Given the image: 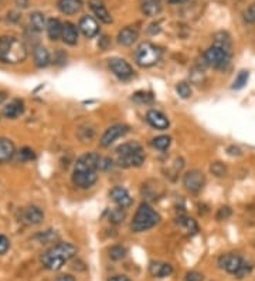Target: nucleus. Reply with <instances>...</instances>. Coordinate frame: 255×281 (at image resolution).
<instances>
[{
	"instance_id": "6ab92c4d",
	"label": "nucleus",
	"mask_w": 255,
	"mask_h": 281,
	"mask_svg": "<svg viewBox=\"0 0 255 281\" xmlns=\"http://www.w3.org/2000/svg\"><path fill=\"white\" fill-rule=\"evenodd\" d=\"M139 37V31L133 27H125L118 34V43L122 46H132L133 43Z\"/></svg>"
},
{
	"instance_id": "4468645a",
	"label": "nucleus",
	"mask_w": 255,
	"mask_h": 281,
	"mask_svg": "<svg viewBox=\"0 0 255 281\" xmlns=\"http://www.w3.org/2000/svg\"><path fill=\"white\" fill-rule=\"evenodd\" d=\"M78 27H80L81 33L84 34L85 37L88 38L95 37V36L99 33V26H98L96 20H95L94 17H91V16H84V17H81Z\"/></svg>"
},
{
	"instance_id": "b1692460",
	"label": "nucleus",
	"mask_w": 255,
	"mask_h": 281,
	"mask_svg": "<svg viewBox=\"0 0 255 281\" xmlns=\"http://www.w3.org/2000/svg\"><path fill=\"white\" fill-rule=\"evenodd\" d=\"M47 34L48 37L51 38L53 41L60 40L63 36V24L60 23L58 19H50L47 21Z\"/></svg>"
},
{
	"instance_id": "c9c22d12",
	"label": "nucleus",
	"mask_w": 255,
	"mask_h": 281,
	"mask_svg": "<svg viewBox=\"0 0 255 281\" xmlns=\"http://www.w3.org/2000/svg\"><path fill=\"white\" fill-rule=\"evenodd\" d=\"M34 158H36V155H34L33 149H30V148H23V149L20 150V159L21 160H33Z\"/></svg>"
},
{
	"instance_id": "dca6fc26",
	"label": "nucleus",
	"mask_w": 255,
	"mask_h": 281,
	"mask_svg": "<svg viewBox=\"0 0 255 281\" xmlns=\"http://www.w3.org/2000/svg\"><path fill=\"white\" fill-rule=\"evenodd\" d=\"M16 153L14 143L7 138H0V163L9 162Z\"/></svg>"
},
{
	"instance_id": "f03ea898",
	"label": "nucleus",
	"mask_w": 255,
	"mask_h": 281,
	"mask_svg": "<svg viewBox=\"0 0 255 281\" xmlns=\"http://www.w3.org/2000/svg\"><path fill=\"white\" fill-rule=\"evenodd\" d=\"M76 254L77 247L74 244L58 243L53 246L51 249H48L47 252L41 256V263L47 270L56 272V270H60L71 259H74Z\"/></svg>"
},
{
	"instance_id": "4be33fe9",
	"label": "nucleus",
	"mask_w": 255,
	"mask_h": 281,
	"mask_svg": "<svg viewBox=\"0 0 255 281\" xmlns=\"http://www.w3.org/2000/svg\"><path fill=\"white\" fill-rule=\"evenodd\" d=\"M24 220L28 225H40L44 220V212L37 206H30L24 212Z\"/></svg>"
},
{
	"instance_id": "ddd939ff",
	"label": "nucleus",
	"mask_w": 255,
	"mask_h": 281,
	"mask_svg": "<svg viewBox=\"0 0 255 281\" xmlns=\"http://www.w3.org/2000/svg\"><path fill=\"white\" fill-rule=\"evenodd\" d=\"M109 195H111V199L116 203V206L123 207V209L129 207L133 203L132 197L129 195V192L122 186L113 187Z\"/></svg>"
},
{
	"instance_id": "37998d69",
	"label": "nucleus",
	"mask_w": 255,
	"mask_h": 281,
	"mask_svg": "<svg viewBox=\"0 0 255 281\" xmlns=\"http://www.w3.org/2000/svg\"><path fill=\"white\" fill-rule=\"evenodd\" d=\"M16 3L19 4V7H23V9H26L28 6V0H16Z\"/></svg>"
},
{
	"instance_id": "39448f33",
	"label": "nucleus",
	"mask_w": 255,
	"mask_h": 281,
	"mask_svg": "<svg viewBox=\"0 0 255 281\" xmlns=\"http://www.w3.org/2000/svg\"><path fill=\"white\" fill-rule=\"evenodd\" d=\"M159 222H161L159 213L148 203H142L135 213L131 229L135 233H142V232H146L152 227H155Z\"/></svg>"
},
{
	"instance_id": "58836bf2",
	"label": "nucleus",
	"mask_w": 255,
	"mask_h": 281,
	"mask_svg": "<svg viewBox=\"0 0 255 281\" xmlns=\"http://www.w3.org/2000/svg\"><path fill=\"white\" fill-rule=\"evenodd\" d=\"M204 280V277H203V274H200L197 272H190L186 274V281H203Z\"/></svg>"
},
{
	"instance_id": "f704fd0d",
	"label": "nucleus",
	"mask_w": 255,
	"mask_h": 281,
	"mask_svg": "<svg viewBox=\"0 0 255 281\" xmlns=\"http://www.w3.org/2000/svg\"><path fill=\"white\" fill-rule=\"evenodd\" d=\"M244 20H246L247 23H250V24H254L255 23V3L254 4H251V6L244 11Z\"/></svg>"
},
{
	"instance_id": "423d86ee",
	"label": "nucleus",
	"mask_w": 255,
	"mask_h": 281,
	"mask_svg": "<svg viewBox=\"0 0 255 281\" xmlns=\"http://www.w3.org/2000/svg\"><path fill=\"white\" fill-rule=\"evenodd\" d=\"M231 56L233 53L228 51V50H224L221 47L218 46H213L208 48L207 51L204 53V60L207 63L208 66L216 68V70H227L230 63H231Z\"/></svg>"
},
{
	"instance_id": "e433bc0d",
	"label": "nucleus",
	"mask_w": 255,
	"mask_h": 281,
	"mask_svg": "<svg viewBox=\"0 0 255 281\" xmlns=\"http://www.w3.org/2000/svg\"><path fill=\"white\" fill-rule=\"evenodd\" d=\"M133 100L141 101V103H151L152 100H153V97L149 93H136L133 95Z\"/></svg>"
},
{
	"instance_id": "c03bdc74",
	"label": "nucleus",
	"mask_w": 255,
	"mask_h": 281,
	"mask_svg": "<svg viewBox=\"0 0 255 281\" xmlns=\"http://www.w3.org/2000/svg\"><path fill=\"white\" fill-rule=\"evenodd\" d=\"M168 3H171V4H176V3H183V1H186V0H166Z\"/></svg>"
},
{
	"instance_id": "ea45409f",
	"label": "nucleus",
	"mask_w": 255,
	"mask_h": 281,
	"mask_svg": "<svg viewBox=\"0 0 255 281\" xmlns=\"http://www.w3.org/2000/svg\"><path fill=\"white\" fill-rule=\"evenodd\" d=\"M109 168H112V159H109V158H101V160H99V169H101V170H108Z\"/></svg>"
},
{
	"instance_id": "412c9836",
	"label": "nucleus",
	"mask_w": 255,
	"mask_h": 281,
	"mask_svg": "<svg viewBox=\"0 0 255 281\" xmlns=\"http://www.w3.org/2000/svg\"><path fill=\"white\" fill-rule=\"evenodd\" d=\"M61 38L64 40V43L70 44V46H76L78 43V30H77V27L73 23L67 21V23L63 24V36H61Z\"/></svg>"
},
{
	"instance_id": "9b49d317",
	"label": "nucleus",
	"mask_w": 255,
	"mask_h": 281,
	"mask_svg": "<svg viewBox=\"0 0 255 281\" xmlns=\"http://www.w3.org/2000/svg\"><path fill=\"white\" fill-rule=\"evenodd\" d=\"M243 262H244V260H243L240 256L228 253V254H224V256H221V257L218 259V266H220L223 270H226L227 273L236 274V273L240 270V267H241Z\"/></svg>"
},
{
	"instance_id": "393cba45",
	"label": "nucleus",
	"mask_w": 255,
	"mask_h": 281,
	"mask_svg": "<svg viewBox=\"0 0 255 281\" xmlns=\"http://www.w3.org/2000/svg\"><path fill=\"white\" fill-rule=\"evenodd\" d=\"M161 10V0H143V3H142V11H143L146 16H149V17H153V16L159 14Z\"/></svg>"
},
{
	"instance_id": "72a5a7b5",
	"label": "nucleus",
	"mask_w": 255,
	"mask_h": 281,
	"mask_svg": "<svg viewBox=\"0 0 255 281\" xmlns=\"http://www.w3.org/2000/svg\"><path fill=\"white\" fill-rule=\"evenodd\" d=\"M251 270H253V264L244 260L243 264H241V267H240V270L236 273V277L237 279H244V277H247L251 273Z\"/></svg>"
},
{
	"instance_id": "a211bd4d",
	"label": "nucleus",
	"mask_w": 255,
	"mask_h": 281,
	"mask_svg": "<svg viewBox=\"0 0 255 281\" xmlns=\"http://www.w3.org/2000/svg\"><path fill=\"white\" fill-rule=\"evenodd\" d=\"M23 113H24V104L20 100L11 101L3 110V115L9 120H16V118H19L20 115H23Z\"/></svg>"
},
{
	"instance_id": "aec40b11",
	"label": "nucleus",
	"mask_w": 255,
	"mask_h": 281,
	"mask_svg": "<svg viewBox=\"0 0 255 281\" xmlns=\"http://www.w3.org/2000/svg\"><path fill=\"white\" fill-rule=\"evenodd\" d=\"M84 3L83 0H60L58 1V9L64 14H76L83 9Z\"/></svg>"
},
{
	"instance_id": "f257e3e1",
	"label": "nucleus",
	"mask_w": 255,
	"mask_h": 281,
	"mask_svg": "<svg viewBox=\"0 0 255 281\" xmlns=\"http://www.w3.org/2000/svg\"><path fill=\"white\" fill-rule=\"evenodd\" d=\"M101 156L96 152H88L80 156L73 172V182L80 189H89L95 185L98 175L96 170L99 169Z\"/></svg>"
},
{
	"instance_id": "7ed1b4c3",
	"label": "nucleus",
	"mask_w": 255,
	"mask_h": 281,
	"mask_svg": "<svg viewBox=\"0 0 255 281\" xmlns=\"http://www.w3.org/2000/svg\"><path fill=\"white\" fill-rule=\"evenodd\" d=\"M27 58V47L16 37H0V61L7 64L23 63Z\"/></svg>"
},
{
	"instance_id": "6e6552de",
	"label": "nucleus",
	"mask_w": 255,
	"mask_h": 281,
	"mask_svg": "<svg viewBox=\"0 0 255 281\" xmlns=\"http://www.w3.org/2000/svg\"><path fill=\"white\" fill-rule=\"evenodd\" d=\"M108 66L111 68V71H112L113 74L116 75L119 80L126 81V80H129V78H132L133 77L132 66H131L128 61H125L123 58H118V57L109 58Z\"/></svg>"
},
{
	"instance_id": "cd10ccee",
	"label": "nucleus",
	"mask_w": 255,
	"mask_h": 281,
	"mask_svg": "<svg viewBox=\"0 0 255 281\" xmlns=\"http://www.w3.org/2000/svg\"><path fill=\"white\" fill-rule=\"evenodd\" d=\"M125 217H126L125 209L118 206L116 209H113L112 212H111V215H109V222L113 223V225H119V223H122L123 220H125Z\"/></svg>"
},
{
	"instance_id": "bb28decb",
	"label": "nucleus",
	"mask_w": 255,
	"mask_h": 281,
	"mask_svg": "<svg viewBox=\"0 0 255 281\" xmlns=\"http://www.w3.org/2000/svg\"><path fill=\"white\" fill-rule=\"evenodd\" d=\"M170 143H171V138L168 137V135H161V137H156L153 142H152V145L156 148V149H161V150H166L170 146Z\"/></svg>"
},
{
	"instance_id": "0eeeda50",
	"label": "nucleus",
	"mask_w": 255,
	"mask_h": 281,
	"mask_svg": "<svg viewBox=\"0 0 255 281\" xmlns=\"http://www.w3.org/2000/svg\"><path fill=\"white\" fill-rule=\"evenodd\" d=\"M161 57L162 51L159 50V47H156L152 43H142L136 50L135 60H136L138 66L148 68V67L155 66L161 60Z\"/></svg>"
},
{
	"instance_id": "2eb2a0df",
	"label": "nucleus",
	"mask_w": 255,
	"mask_h": 281,
	"mask_svg": "<svg viewBox=\"0 0 255 281\" xmlns=\"http://www.w3.org/2000/svg\"><path fill=\"white\" fill-rule=\"evenodd\" d=\"M89 7L95 13V16L101 20L102 23H105V24L112 23V16L109 14V11L102 4V1H99V0H89Z\"/></svg>"
},
{
	"instance_id": "473e14b6",
	"label": "nucleus",
	"mask_w": 255,
	"mask_h": 281,
	"mask_svg": "<svg viewBox=\"0 0 255 281\" xmlns=\"http://www.w3.org/2000/svg\"><path fill=\"white\" fill-rule=\"evenodd\" d=\"M210 170L213 172V175H216L218 178H223L227 175V168L221 163V162H214L211 166H210Z\"/></svg>"
},
{
	"instance_id": "79ce46f5",
	"label": "nucleus",
	"mask_w": 255,
	"mask_h": 281,
	"mask_svg": "<svg viewBox=\"0 0 255 281\" xmlns=\"http://www.w3.org/2000/svg\"><path fill=\"white\" fill-rule=\"evenodd\" d=\"M108 281H131L126 276H113Z\"/></svg>"
},
{
	"instance_id": "7c9ffc66",
	"label": "nucleus",
	"mask_w": 255,
	"mask_h": 281,
	"mask_svg": "<svg viewBox=\"0 0 255 281\" xmlns=\"http://www.w3.org/2000/svg\"><path fill=\"white\" fill-rule=\"evenodd\" d=\"M247 81H248V71H241V73H238V75L236 77L233 88H234V90H241V88L247 84Z\"/></svg>"
},
{
	"instance_id": "a19ab883",
	"label": "nucleus",
	"mask_w": 255,
	"mask_h": 281,
	"mask_svg": "<svg viewBox=\"0 0 255 281\" xmlns=\"http://www.w3.org/2000/svg\"><path fill=\"white\" fill-rule=\"evenodd\" d=\"M54 281H76V279L70 274H63V276H58Z\"/></svg>"
},
{
	"instance_id": "f8f14e48",
	"label": "nucleus",
	"mask_w": 255,
	"mask_h": 281,
	"mask_svg": "<svg viewBox=\"0 0 255 281\" xmlns=\"http://www.w3.org/2000/svg\"><path fill=\"white\" fill-rule=\"evenodd\" d=\"M146 121H148V124H149L151 127H153L155 130H159V131L168 130L170 125L169 118L163 113L158 111V110H151V111H148V114H146Z\"/></svg>"
},
{
	"instance_id": "5701e85b",
	"label": "nucleus",
	"mask_w": 255,
	"mask_h": 281,
	"mask_svg": "<svg viewBox=\"0 0 255 281\" xmlns=\"http://www.w3.org/2000/svg\"><path fill=\"white\" fill-rule=\"evenodd\" d=\"M34 63L38 68H46L50 64V53L46 47L38 46L34 50Z\"/></svg>"
},
{
	"instance_id": "4c0bfd02",
	"label": "nucleus",
	"mask_w": 255,
	"mask_h": 281,
	"mask_svg": "<svg viewBox=\"0 0 255 281\" xmlns=\"http://www.w3.org/2000/svg\"><path fill=\"white\" fill-rule=\"evenodd\" d=\"M10 249V242L9 239L3 234H0V256L4 253H7V250Z\"/></svg>"
},
{
	"instance_id": "1a4fd4ad",
	"label": "nucleus",
	"mask_w": 255,
	"mask_h": 281,
	"mask_svg": "<svg viewBox=\"0 0 255 281\" xmlns=\"http://www.w3.org/2000/svg\"><path fill=\"white\" fill-rule=\"evenodd\" d=\"M128 132H129V127H128V125H123V124L112 125V127H109V128L104 132V135H102L99 143H101V146L108 148V146H111L118 138L125 137Z\"/></svg>"
},
{
	"instance_id": "c85d7f7f",
	"label": "nucleus",
	"mask_w": 255,
	"mask_h": 281,
	"mask_svg": "<svg viewBox=\"0 0 255 281\" xmlns=\"http://www.w3.org/2000/svg\"><path fill=\"white\" fill-rule=\"evenodd\" d=\"M125 256H126V249L122 246H113L109 249V257L112 259L113 262L122 260V259H125Z\"/></svg>"
},
{
	"instance_id": "2f4dec72",
	"label": "nucleus",
	"mask_w": 255,
	"mask_h": 281,
	"mask_svg": "<svg viewBox=\"0 0 255 281\" xmlns=\"http://www.w3.org/2000/svg\"><path fill=\"white\" fill-rule=\"evenodd\" d=\"M176 91L179 94L181 98H190L191 97V87L187 83L181 81L176 85Z\"/></svg>"
},
{
	"instance_id": "a18cd8bd",
	"label": "nucleus",
	"mask_w": 255,
	"mask_h": 281,
	"mask_svg": "<svg viewBox=\"0 0 255 281\" xmlns=\"http://www.w3.org/2000/svg\"><path fill=\"white\" fill-rule=\"evenodd\" d=\"M6 101V94L0 93V104H3Z\"/></svg>"
},
{
	"instance_id": "9d476101",
	"label": "nucleus",
	"mask_w": 255,
	"mask_h": 281,
	"mask_svg": "<svg viewBox=\"0 0 255 281\" xmlns=\"http://www.w3.org/2000/svg\"><path fill=\"white\" fill-rule=\"evenodd\" d=\"M183 183H184V186H186L187 190L193 192V193H197V192H200L204 187L206 178H204L203 172H200L197 169H193V170H189L184 175Z\"/></svg>"
},
{
	"instance_id": "a878e982",
	"label": "nucleus",
	"mask_w": 255,
	"mask_h": 281,
	"mask_svg": "<svg viewBox=\"0 0 255 281\" xmlns=\"http://www.w3.org/2000/svg\"><path fill=\"white\" fill-rule=\"evenodd\" d=\"M30 23H31V28H33L34 31H43V28L47 27L44 14L40 13V11L31 13V16H30Z\"/></svg>"
},
{
	"instance_id": "20e7f679",
	"label": "nucleus",
	"mask_w": 255,
	"mask_h": 281,
	"mask_svg": "<svg viewBox=\"0 0 255 281\" xmlns=\"http://www.w3.org/2000/svg\"><path fill=\"white\" fill-rule=\"evenodd\" d=\"M118 165L122 168H139L145 163V152L138 142H126L116 149Z\"/></svg>"
},
{
	"instance_id": "c756f323",
	"label": "nucleus",
	"mask_w": 255,
	"mask_h": 281,
	"mask_svg": "<svg viewBox=\"0 0 255 281\" xmlns=\"http://www.w3.org/2000/svg\"><path fill=\"white\" fill-rule=\"evenodd\" d=\"M180 225L183 226L189 233H196L198 230L197 223H196L193 219H190V217H183V219H180Z\"/></svg>"
},
{
	"instance_id": "f3484780",
	"label": "nucleus",
	"mask_w": 255,
	"mask_h": 281,
	"mask_svg": "<svg viewBox=\"0 0 255 281\" xmlns=\"http://www.w3.org/2000/svg\"><path fill=\"white\" fill-rule=\"evenodd\" d=\"M149 270L153 277H158V279H165V277H169L173 273V267L168 264V263L162 262H152L149 266Z\"/></svg>"
}]
</instances>
